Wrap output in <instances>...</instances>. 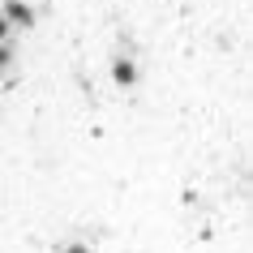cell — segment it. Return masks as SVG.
<instances>
[{"instance_id": "cell-1", "label": "cell", "mask_w": 253, "mask_h": 253, "mask_svg": "<svg viewBox=\"0 0 253 253\" xmlns=\"http://www.w3.org/2000/svg\"><path fill=\"white\" fill-rule=\"evenodd\" d=\"M4 22H13V26H30V22H35V13H30L22 0H13V4L4 9Z\"/></svg>"}, {"instance_id": "cell-2", "label": "cell", "mask_w": 253, "mask_h": 253, "mask_svg": "<svg viewBox=\"0 0 253 253\" xmlns=\"http://www.w3.org/2000/svg\"><path fill=\"white\" fill-rule=\"evenodd\" d=\"M116 78H120V82H133V65H125V60H120V65H116Z\"/></svg>"}, {"instance_id": "cell-3", "label": "cell", "mask_w": 253, "mask_h": 253, "mask_svg": "<svg viewBox=\"0 0 253 253\" xmlns=\"http://www.w3.org/2000/svg\"><path fill=\"white\" fill-rule=\"evenodd\" d=\"M9 56H13V52H9V43H0V69L9 65Z\"/></svg>"}, {"instance_id": "cell-4", "label": "cell", "mask_w": 253, "mask_h": 253, "mask_svg": "<svg viewBox=\"0 0 253 253\" xmlns=\"http://www.w3.org/2000/svg\"><path fill=\"white\" fill-rule=\"evenodd\" d=\"M0 43H9V22H4V13H0Z\"/></svg>"}, {"instance_id": "cell-5", "label": "cell", "mask_w": 253, "mask_h": 253, "mask_svg": "<svg viewBox=\"0 0 253 253\" xmlns=\"http://www.w3.org/2000/svg\"><path fill=\"white\" fill-rule=\"evenodd\" d=\"M69 253H86V249H69Z\"/></svg>"}]
</instances>
